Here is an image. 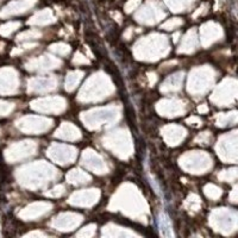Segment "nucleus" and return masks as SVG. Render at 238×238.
Listing matches in <instances>:
<instances>
[{
  "label": "nucleus",
  "instance_id": "1",
  "mask_svg": "<svg viewBox=\"0 0 238 238\" xmlns=\"http://www.w3.org/2000/svg\"><path fill=\"white\" fill-rule=\"evenodd\" d=\"M79 74L80 73H73V74H70V75L67 78V80H65V88H67V89L72 91L73 88L76 86L78 81H79V79L81 78V76H78Z\"/></svg>",
  "mask_w": 238,
  "mask_h": 238
},
{
  "label": "nucleus",
  "instance_id": "2",
  "mask_svg": "<svg viewBox=\"0 0 238 238\" xmlns=\"http://www.w3.org/2000/svg\"><path fill=\"white\" fill-rule=\"evenodd\" d=\"M207 188L211 189V192L205 191V193H206L207 196L212 198V199H217L218 196H220V194H222V189H220V188H217V187H214V186H212V185L207 186Z\"/></svg>",
  "mask_w": 238,
  "mask_h": 238
}]
</instances>
